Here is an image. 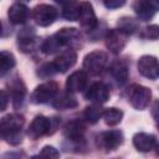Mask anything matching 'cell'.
<instances>
[{
	"label": "cell",
	"instance_id": "d4e9b609",
	"mask_svg": "<svg viewBox=\"0 0 159 159\" xmlns=\"http://www.w3.org/2000/svg\"><path fill=\"white\" fill-rule=\"evenodd\" d=\"M102 113H103V108H101L99 104H92L84 108L83 117L88 123L94 124L99 120V118L102 117Z\"/></svg>",
	"mask_w": 159,
	"mask_h": 159
},
{
	"label": "cell",
	"instance_id": "5bb4252c",
	"mask_svg": "<svg viewBox=\"0 0 159 159\" xmlns=\"http://www.w3.org/2000/svg\"><path fill=\"white\" fill-rule=\"evenodd\" d=\"M87 80L88 76L84 71H76L71 73L66 81V91L68 93L82 92L87 87Z\"/></svg>",
	"mask_w": 159,
	"mask_h": 159
},
{
	"label": "cell",
	"instance_id": "4fadbf2b",
	"mask_svg": "<svg viewBox=\"0 0 159 159\" xmlns=\"http://www.w3.org/2000/svg\"><path fill=\"white\" fill-rule=\"evenodd\" d=\"M84 132L86 125L82 120H72L68 122L65 127V137L68 142L81 144L84 142Z\"/></svg>",
	"mask_w": 159,
	"mask_h": 159
},
{
	"label": "cell",
	"instance_id": "4dcf8cb0",
	"mask_svg": "<svg viewBox=\"0 0 159 159\" xmlns=\"http://www.w3.org/2000/svg\"><path fill=\"white\" fill-rule=\"evenodd\" d=\"M125 4L124 0H109V1H104L103 5L107 7V9H117V7H120Z\"/></svg>",
	"mask_w": 159,
	"mask_h": 159
},
{
	"label": "cell",
	"instance_id": "52a82bcc",
	"mask_svg": "<svg viewBox=\"0 0 159 159\" xmlns=\"http://www.w3.org/2000/svg\"><path fill=\"white\" fill-rule=\"evenodd\" d=\"M32 19L39 26H50L57 19V9L50 4H39L32 9Z\"/></svg>",
	"mask_w": 159,
	"mask_h": 159
},
{
	"label": "cell",
	"instance_id": "277c9868",
	"mask_svg": "<svg viewBox=\"0 0 159 159\" xmlns=\"http://www.w3.org/2000/svg\"><path fill=\"white\" fill-rule=\"evenodd\" d=\"M108 62V57L103 51H92L87 53L83 58V68L86 73L97 76L102 73Z\"/></svg>",
	"mask_w": 159,
	"mask_h": 159
},
{
	"label": "cell",
	"instance_id": "7402d4cb",
	"mask_svg": "<svg viewBox=\"0 0 159 159\" xmlns=\"http://www.w3.org/2000/svg\"><path fill=\"white\" fill-rule=\"evenodd\" d=\"M102 117L104 119V123L109 127H113V125H117L120 123L122 118H123V112L118 108H106L103 109V113H102Z\"/></svg>",
	"mask_w": 159,
	"mask_h": 159
},
{
	"label": "cell",
	"instance_id": "5b68a950",
	"mask_svg": "<svg viewBox=\"0 0 159 159\" xmlns=\"http://www.w3.org/2000/svg\"><path fill=\"white\" fill-rule=\"evenodd\" d=\"M78 21L86 32H92L98 27V20L91 2H78Z\"/></svg>",
	"mask_w": 159,
	"mask_h": 159
},
{
	"label": "cell",
	"instance_id": "83f0119b",
	"mask_svg": "<svg viewBox=\"0 0 159 159\" xmlns=\"http://www.w3.org/2000/svg\"><path fill=\"white\" fill-rule=\"evenodd\" d=\"M56 73L53 66H52V62H47V63H43L41 67H39L37 70V75L41 77V78H48V77H52L53 75Z\"/></svg>",
	"mask_w": 159,
	"mask_h": 159
},
{
	"label": "cell",
	"instance_id": "e0dca14e",
	"mask_svg": "<svg viewBox=\"0 0 159 159\" xmlns=\"http://www.w3.org/2000/svg\"><path fill=\"white\" fill-rule=\"evenodd\" d=\"M30 10L26 4L24 2H14L7 11V16L11 24L14 25H21L27 21Z\"/></svg>",
	"mask_w": 159,
	"mask_h": 159
},
{
	"label": "cell",
	"instance_id": "3957f363",
	"mask_svg": "<svg viewBox=\"0 0 159 159\" xmlns=\"http://www.w3.org/2000/svg\"><path fill=\"white\" fill-rule=\"evenodd\" d=\"M53 122L55 119L47 118L45 116H36L27 128V135L31 139H39L40 137L52 133L57 127V124H53Z\"/></svg>",
	"mask_w": 159,
	"mask_h": 159
},
{
	"label": "cell",
	"instance_id": "2e32d148",
	"mask_svg": "<svg viewBox=\"0 0 159 159\" xmlns=\"http://www.w3.org/2000/svg\"><path fill=\"white\" fill-rule=\"evenodd\" d=\"M133 145L138 152L148 153L157 147V137L149 133L139 132L133 137Z\"/></svg>",
	"mask_w": 159,
	"mask_h": 159
},
{
	"label": "cell",
	"instance_id": "cb8c5ba5",
	"mask_svg": "<svg viewBox=\"0 0 159 159\" xmlns=\"http://www.w3.org/2000/svg\"><path fill=\"white\" fill-rule=\"evenodd\" d=\"M118 25V30H120L122 32H124L125 35H130L134 34L137 30H139V24L137 20H134L133 17L129 16H123L118 20L117 22Z\"/></svg>",
	"mask_w": 159,
	"mask_h": 159
},
{
	"label": "cell",
	"instance_id": "d6986e66",
	"mask_svg": "<svg viewBox=\"0 0 159 159\" xmlns=\"http://www.w3.org/2000/svg\"><path fill=\"white\" fill-rule=\"evenodd\" d=\"M109 72L113 77V80L117 82V84L119 86H123L127 81H128V77H129V70H128V66L124 61L122 60H117L114 61L111 67H109Z\"/></svg>",
	"mask_w": 159,
	"mask_h": 159
},
{
	"label": "cell",
	"instance_id": "ffe728a7",
	"mask_svg": "<svg viewBox=\"0 0 159 159\" xmlns=\"http://www.w3.org/2000/svg\"><path fill=\"white\" fill-rule=\"evenodd\" d=\"M17 43L22 52H31L37 43L34 29H24L21 32H19L17 36Z\"/></svg>",
	"mask_w": 159,
	"mask_h": 159
},
{
	"label": "cell",
	"instance_id": "484cf974",
	"mask_svg": "<svg viewBox=\"0 0 159 159\" xmlns=\"http://www.w3.org/2000/svg\"><path fill=\"white\" fill-rule=\"evenodd\" d=\"M62 16L68 21L78 20V2H62Z\"/></svg>",
	"mask_w": 159,
	"mask_h": 159
},
{
	"label": "cell",
	"instance_id": "30bf717a",
	"mask_svg": "<svg viewBox=\"0 0 159 159\" xmlns=\"http://www.w3.org/2000/svg\"><path fill=\"white\" fill-rule=\"evenodd\" d=\"M84 97L86 99L93 102L94 104L101 106L109 99V89L103 82H94L87 88Z\"/></svg>",
	"mask_w": 159,
	"mask_h": 159
},
{
	"label": "cell",
	"instance_id": "7a4b0ae2",
	"mask_svg": "<svg viewBox=\"0 0 159 159\" xmlns=\"http://www.w3.org/2000/svg\"><path fill=\"white\" fill-rule=\"evenodd\" d=\"M127 96H128V101L130 102V104L138 111L145 109L150 104V101H152V91L148 87L137 84V83L132 84L128 88Z\"/></svg>",
	"mask_w": 159,
	"mask_h": 159
},
{
	"label": "cell",
	"instance_id": "7c38bea8",
	"mask_svg": "<svg viewBox=\"0 0 159 159\" xmlns=\"http://www.w3.org/2000/svg\"><path fill=\"white\" fill-rule=\"evenodd\" d=\"M77 61V53L75 50H65L63 52H61L53 61H52V66L56 71V73H65L67 72L71 67H73V65Z\"/></svg>",
	"mask_w": 159,
	"mask_h": 159
},
{
	"label": "cell",
	"instance_id": "1f68e13d",
	"mask_svg": "<svg viewBox=\"0 0 159 159\" xmlns=\"http://www.w3.org/2000/svg\"><path fill=\"white\" fill-rule=\"evenodd\" d=\"M1 159H21V155L16 152H6L1 155Z\"/></svg>",
	"mask_w": 159,
	"mask_h": 159
},
{
	"label": "cell",
	"instance_id": "9a60e30c",
	"mask_svg": "<svg viewBox=\"0 0 159 159\" xmlns=\"http://www.w3.org/2000/svg\"><path fill=\"white\" fill-rule=\"evenodd\" d=\"M9 87H10V93L9 97L12 101V106L15 109L20 108L24 103L25 99V94H26V87L22 83V81L17 77H15L11 82H9Z\"/></svg>",
	"mask_w": 159,
	"mask_h": 159
},
{
	"label": "cell",
	"instance_id": "d6a6232c",
	"mask_svg": "<svg viewBox=\"0 0 159 159\" xmlns=\"http://www.w3.org/2000/svg\"><path fill=\"white\" fill-rule=\"evenodd\" d=\"M1 34H2V24L0 21V36H1Z\"/></svg>",
	"mask_w": 159,
	"mask_h": 159
},
{
	"label": "cell",
	"instance_id": "f546056e",
	"mask_svg": "<svg viewBox=\"0 0 159 159\" xmlns=\"http://www.w3.org/2000/svg\"><path fill=\"white\" fill-rule=\"evenodd\" d=\"M9 92L5 89H0V112L5 111L9 104Z\"/></svg>",
	"mask_w": 159,
	"mask_h": 159
},
{
	"label": "cell",
	"instance_id": "ba28073f",
	"mask_svg": "<svg viewBox=\"0 0 159 159\" xmlns=\"http://www.w3.org/2000/svg\"><path fill=\"white\" fill-rule=\"evenodd\" d=\"M57 92H58V86L56 82L48 81V82L41 83L34 89L31 94V102L36 104L47 103L57 96Z\"/></svg>",
	"mask_w": 159,
	"mask_h": 159
},
{
	"label": "cell",
	"instance_id": "9c48e42d",
	"mask_svg": "<svg viewBox=\"0 0 159 159\" xmlns=\"http://www.w3.org/2000/svg\"><path fill=\"white\" fill-rule=\"evenodd\" d=\"M127 41H128V35H125L118 29L108 30L104 36V42L107 48L114 55H118L125 47Z\"/></svg>",
	"mask_w": 159,
	"mask_h": 159
},
{
	"label": "cell",
	"instance_id": "603a6c76",
	"mask_svg": "<svg viewBox=\"0 0 159 159\" xmlns=\"http://www.w3.org/2000/svg\"><path fill=\"white\" fill-rule=\"evenodd\" d=\"M15 65V56L10 51H0V77L5 76Z\"/></svg>",
	"mask_w": 159,
	"mask_h": 159
},
{
	"label": "cell",
	"instance_id": "ac0fdd59",
	"mask_svg": "<svg viewBox=\"0 0 159 159\" xmlns=\"http://www.w3.org/2000/svg\"><path fill=\"white\" fill-rule=\"evenodd\" d=\"M133 9L137 14V16L142 21H149L157 12L158 10V4L154 1H135L133 4Z\"/></svg>",
	"mask_w": 159,
	"mask_h": 159
},
{
	"label": "cell",
	"instance_id": "8fae6325",
	"mask_svg": "<svg viewBox=\"0 0 159 159\" xmlns=\"http://www.w3.org/2000/svg\"><path fill=\"white\" fill-rule=\"evenodd\" d=\"M138 71L142 76L149 80H157L159 75V65L158 60L154 56H142L138 60Z\"/></svg>",
	"mask_w": 159,
	"mask_h": 159
},
{
	"label": "cell",
	"instance_id": "4316f807",
	"mask_svg": "<svg viewBox=\"0 0 159 159\" xmlns=\"http://www.w3.org/2000/svg\"><path fill=\"white\" fill-rule=\"evenodd\" d=\"M60 152L52 145H45L37 154L32 155L30 159H58Z\"/></svg>",
	"mask_w": 159,
	"mask_h": 159
},
{
	"label": "cell",
	"instance_id": "6da1fadb",
	"mask_svg": "<svg viewBox=\"0 0 159 159\" xmlns=\"http://www.w3.org/2000/svg\"><path fill=\"white\" fill-rule=\"evenodd\" d=\"M24 123V116L19 113L6 114L0 119V137L10 144H19L21 142V130Z\"/></svg>",
	"mask_w": 159,
	"mask_h": 159
},
{
	"label": "cell",
	"instance_id": "44dd1931",
	"mask_svg": "<svg viewBox=\"0 0 159 159\" xmlns=\"http://www.w3.org/2000/svg\"><path fill=\"white\" fill-rule=\"evenodd\" d=\"M52 106L56 109H71L78 106L77 99L75 98V96L72 93L68 92H63L58 96H56L52 101Z\"/></svg>",
	"mask_w": 159,
	"mask_h": 159
},
{
	"label": "cell",
	"instance_id": "8992f818",
	"mask_svg": "<svg viewBox=\"0 0 159 159\" xmlns=\"http://www.w3.org/2000/svg\"><path fill=\"white\" fill-rule=\"evenodd\" d=\"M122 143H123V133L117 129L102 132L96 137L97 147L104 152L116 150Z\"/></svg>",
	"mask_w": 159,
	"mask_h": 159
},
{
	"label": "cell",
	"instance_id": "f1b7e54d",
	"mask_svg": "<svg viewBox=\"0 0 159 159\" xmlns=\"http://www.w3.org/2000/svg\"><path fill=\"white\" fill-rule=\"evenodd\" d=\"M142 36L149 40H157L159 37V27L157 25H149L144 29Z\"/></svg>",
	"mask_w": 159,
	"mask_h": 159
}]
</instances>
